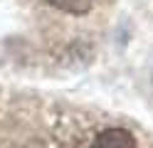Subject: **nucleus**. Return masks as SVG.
<instances>
[{
    "instance_id": "nucleus-1",
    "label": "nucleus",
    "mask_w": 153,
    "mask_h": 148,
    "mask_svg": "<svg viewBox=\"0 0 153 148\" xmlns=\"http://www.w3.org/2000/svg\"><path fill=\"white\" fill-rule=\"evenodd\" d=\"M62 148H138V138L123 123L97 118L62 138Z\"/></svg>"
},
{
    "instance_id": "nucleus-2",
    "label": "nucleus",
    "mask_w": 153,
    "mask_h": 148,
    "mask_svg": "<svg viewBox=\"0 0 153 148\" xmlns=\"http://www.w3.org/2000/svg\"><path fill=\"white\" fill-rule=\"evenodd\" d=\"M52 7L62 10V13H69V15H84L89 13L94 0H47Z\"/></svg>"
}]
</instances>
